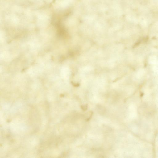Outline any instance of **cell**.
<instances>
[{"label":"cell","mask_w":158,"mask_h":158,"mask_svg":"<svg viewBox=\"0 0 158 158\" xmlns=\"http://www.w3.org/2000/svg\"><path fill=\"white\" fill-rule=\"evenodd\" d=\"M81 107L83 110H86L87 109V106L86 105H84L81 106Z\"/></svg>","instance_id":"cell-1"}]
</instances>
